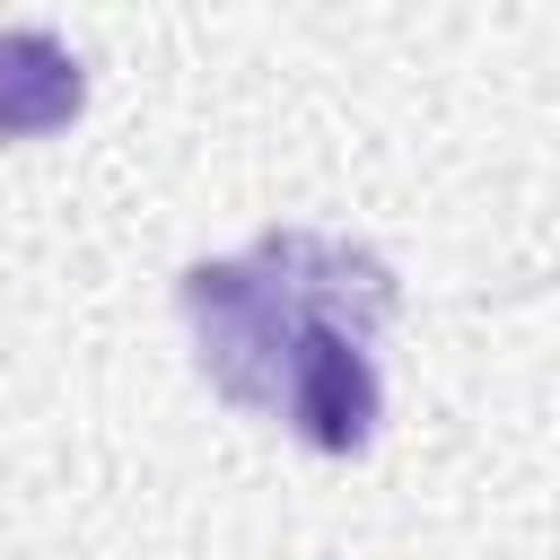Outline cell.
I'll use <instances>...</instances> for the list:
<instances>
[{
  "instance_id": "obj_1",
  "label": "cell",
  "mask_w": 560,
  "mask_h": 560,
  "mask_svg": "<svg viewBox=\"0 0 560 560\" xmlns=\"http://www.w3.org/2000/svg\"><path fill=\"white\" fill-rule=\"evenodd\" d=\"M175 298H184L201 376L236 411L289 402V368H298L315 324H341L359 341H376L394 324V271L368 245H341L315 228H271L236 262H192L175 280Z\"/></svg>"
},
{
  "instance_id": "obj_2",
  "label": "cell",
  "mask_w": 560,
  "mask_h": 560,
  "mask_svg": "<svg viewBox=\"0 0 560 560\" xmlns=\"http://www.w3.org/2000/svg\"><path fill=\"white\" fill-rule=\"evenodd\" d=\"M280 420H289L315 455H359V446L376 438V420H385V385H376L368 341L341 332V324H315L306 350H298V368H289Z\"/></svg>"
},
{
  "instance_id": "obj_3",
  "label": "cell",
  "mask_w": 560,
  "mask_h": 560,
  "mask_svg": "<svg viewBox=\"0 0 560 560\" xmlns=\"http://www.w3.org/2000/svg\"><path fill=\"white\" fill-rule=\"evenodd\" d=\"M0 114H9V131H44V122H61V114H79V61H61L44 35H9L0 44Z\"/></svg>"
}]
</instances>
